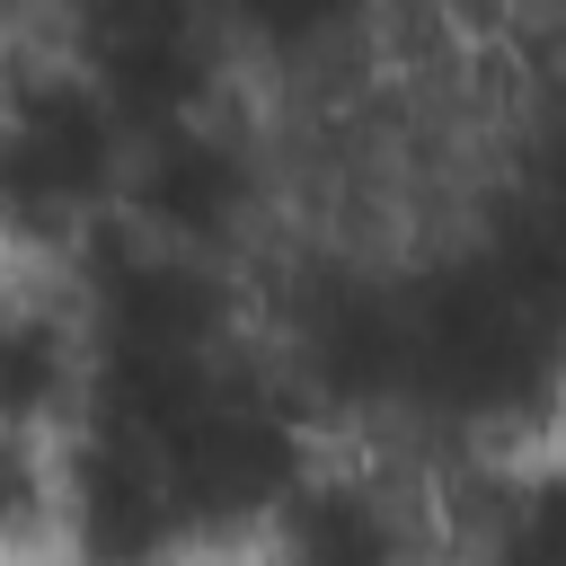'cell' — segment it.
I'll list each match as a JSON object with an SVG mask.
<instances>
[{
	"mask_svg": "<svg viewBox=\"0 0 566 566\" xmlns=\"http://www.w3.org/2000/svg\"><path fill=\"white\" fill-rule=\"evenodd\" d=\"M27 18H35V0H0V53L27 44Z\"/></svg>",
	"mask_w": 566,
	"mask_h": 566,
	"instance_id": "8",
	"label": "cell"
},
{
	"mask_svg": "<svg viewBox=\"0 0 566 566\" xmlns=\"http://www.w3.org/2000/svg\"><path fill=\"white\" fill-rule=\"evenodd\" d=\"M433 539H442L433 478H398L371 451L318 442V460L283 486V504H274L256 548L310 557V566H380V557H416Z\"/></svg>",
	"mask_w": 566,
	"mask_h": 566,
	"instance_id": "5",
	"label": "cell"
},
{
	"mask_svg": "<svg viewBox=\"0 0 566 566\" xmlns=\"http://www.w3.org/2000/svg\"><path fill=\"white\" fill-rule=\"evenodd\" d=\"M133 124L115 97L62 53L18 44L0 53V256L9 265H71L124 212Z\"/></svg>",
	"mask_w": 566,
	"mask_h": 566,
	"instance_id": "1",
	"label": "cell"
},
{
	"mask_svg": "<svg viewBox=\"0 0 566 566\" xmlns=\"http://www.w3.org/2000/svg\"><path fill=\"white\" fill-rule=\"evenodd\" d=\"M88 389V336L71 310V283L53 265H18L0 283V424L9 433H62Z\"/></svg>",
	"mask_w": 566,
	"mask_h": 566,
	"instance_id": "6",
	"label": "cell"
},
{
	"mask_svg": "<svg viewBox=\"0 0 566 566\" xmlns=\"http://www.w3.org/2000/svg\"><path fill=\"white\" fill-rule=\"evenodd\" d=\"M124 221L203 256L248 265V248L274 221V150L256 142V124L221 97L203 115L150 124L133 133V168H124Z\"/></svg>",
	"mask_w": 566,
	"mask_h": 566,
	"instance_id": "3",
	"label": "cell"
},
{
	"mask_svg": "<svg viewBox=\"0 0 566 566\" xmlns=\"http://www.w3.org/2000/svg\"><path fill=\"white\" fill-rule=\"evenodd\" d=\"M44 44H62L133 133L203 115L239 80L221 0H44Z\"/></svg>",
	"mask_w": 566,
	"mask_h": 566,
	"instance_id": "2",
	"label": "cell"
},
{
	"mask_svg": "<svg viewBox=\"0 0 566 566\" xmlns=\"http://www.w3.org/2000/svg\"><path fill=\"white\" fill-rule=\"evenodd\" d=\"M380 0H221L239 71L265 80H345L371 53Z\"/></svg>",
	"mask_w": 566,
	"mask_h": 566,
	"instance_id": "7",
	"label": "cell"
},
{
	"mask_svg": "<svg viewBox=\"0 0 566 566\" xmlns=\"http://www.w3.org/2000/svg\"><path fill=\"white\" fill-rule=\"evenodd\" d=\"M53 504L71 557H177L195 548L168 451L115 416H71L53 433Z\"/></svg>",
	"mask_w": 566,
	"mask_h": 566,
	"instance_id": "4",
	"label": "cell"
}]
</instances>
